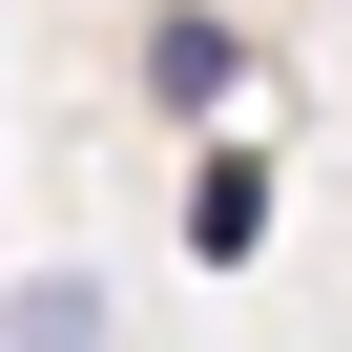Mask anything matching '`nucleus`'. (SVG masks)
Returning <instances> with one entry per match:
<instances>
[{"mask_svg":"<svg viewBox=\"0 0 352 352\" xmlns=\"http://www.w3.org/2000/svg\"><path fill=\"white\" fill-rule=\"evenodd\" d=\"M145 104H166V124H228V104H249V42L208 21V0H166V21H145Z\"/></svg>","mask_w":352,"mask_h":352,"instance_id":"nucleus-1","label":"nucleus"},{"mask_svg":"<svg viewBox=\"0 0 352 352\" xmlns=\"http://www.w3.org/2000/svg\"><path fill=\"white\" fill-rule=\"evenodd\" d=\"M187 249H208V270L270 249V145H208V166H187Z\"/></svg>","mask_w":352,"mask_h":352,"instance_id":"nucleus-2","label":"nucleus"},{"mask_svg":"<svg viewBox=\"0 0 352 352\" xmlns=\"http://www.w3.org/2000/svg\"><path fill=\"white\" fill-rule=\"evenodd\" d=\"M0 352H104V290L83 270H21V290H0Z\"/></svg>","mask_w":352,"mask_h":352,"instance_id":"nucleus-3","label":"nucleus"}]
</instances>
